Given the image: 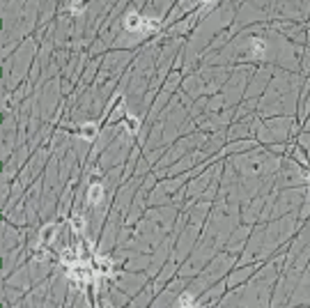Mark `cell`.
<instances>
[{"instance_id":"6da1fadb","label":"cell","mask_w":310,"mask_h":308,"mask_svg":"<svg viewBox=\"0 0 310 308\" xmlns=\"http://www.w3.org/2000/svg\"><path fill=\"white\" fill-rule=\"evenodd\" d=\"M122 25H124V30L136 32V35H149V32H156L161 23L156 18H145L138 12H129L124 16V21H122Z\"/></svg>"},{"instance_id":"7a4b0ae2","label":"cell","mask_w":310,"mask_h":308,"mask_svg":"<svg viewBox=\"0 0 310 308\" xmlns=\"http://www.w3.org/2000/svg\"><path fill=\"white\" fill-rule=\"evenodd\" d=\"M95 272L99 279H106V276H110V274L115 272V265L110 258H97L95 260Z\"/></svg>"},{"instance_id":"3957f363","label":"cell","mask_w":310,"mask_h":308,"mask_svg":"<svg viewBox=\"0 0 310 308\" xmlns=\"http://www.w3.org/2000/svg\"><path fill=\"white\" fill-rule=\"evenodd\" d=\"M60 262H62L67 269H69V267L78 265V262H83V260H81V253H78V249H72V246H69V249L60 251Z\"/></svg>"},{"instance_id":"277c9868","label":"cell","mask_w":310,"mask_h":308,"mask_svg":"<svg viewBox=\"0 0 310 308\" xmlns=\"http://www.w3.org/2000/svg\"><path fill=\"white\" fill-rule=\"evenodd\" d=\"M88 202H90V205H102V202H103V186H102V182H92L88 186Z\"/></svg>"},{"instance_id":"5b68a950","label":"cell","mask_w":310,"mask_h":308,"mask_svg":"<svg viewBox=\"0 0 310 308\" xmlns=\"http://www.w3.org/2000/svg\"><path fill=\"white\" fill-rule=\"evenodd\" d=\"M78 136L83 141H95L97 138V125L95 122H85V125L78 127Z\"/></svg>"},{"instance_id":"8992f818","label":"cell","mask_w":310,"mask_h":308,"mask_svg":"<svg viewBox=\"0 0 310 308\" xmlns=\"http://www.w3.org/2000/svg\"><path fill=\"white\" fill-rule=\"evenodd\" d=\"M177 308H200V304L196 302V295H193V292H184V295H179V299H177Z\"/></svg>"},{"instance_id":"52a82bcc","label":"cell","mask_w":310,"mask_h":308,"mask_svg":"<svg viewBox=\"0 0 310 308\" xmlns=\"http://www.w3.org/2000/svg\"><path fill=\"white\" fill-rule=\"evenodd\" d=\"M53 237H55V225H46V228H42V232H39V246H48Z\"/></svg>"},{"instance_id":"ba28073f","label":"cell","mask_w":310,"mask_h":308,"mask_svg":"<svg viewBox=\"0 0 310 308\" xmlns=\"http://www.w3.org/2000/svg\"><path fill=\"white\" fill-rule=\"evenodd\" d=\"M72 230L76 232V235H83V232H85V216L74 214V216H72Z\"/></svg>"},{"instance_id":"9c48e42d","label":"cell","mask_w":310,"mask_h":308,"mask_svg":"<svg viewBox=\"0 0 310 308\" xmlns=\"http://www.w3.org/2000/svg\"><path fill=\"white\" fill-rule=\"evenodd\" d=\"M83 5H85L83 0H74L72 5H69V12H72V14H81V12H83V9H85Z\"/></svg>"},{"instance_id":"30bf717a","label":"cell","mask_w":310,"mask_h":308,"mask_svg":"<svg viewBox=\"0 0 310 308\" xmlns=\"http://www.w3.org/2000/svg\"><path fill=\"white\" fill-rule=\"evenodd\" d=\"M124 122H126V127H129V131H133V134H136V131H138V120L131 118V115H126Z\"/></svg>"},{"instance_id":"8fae6325","label":"cell","mask_w":310,"mask_h":308,"mask_svg":"<svg viewBox=\"0 0 310 308\" xmlns=\"http://www.w3.org/2000/svg\"><path fill=\"white\" fill-rule=\"evenodd\" d=\"M12 308H16V306H12Z\"/></svg>"}]
</instances>
